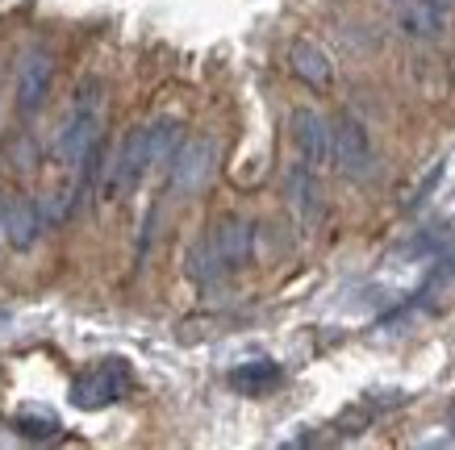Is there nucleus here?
Listing matches in <instances>:
<instances>
[{
    "label": "nucleus",
    "instance_id": "f257e3e1",
    "mask_svg": "<svg viewBox=\"0 0 455 450\" xmlns=\"http://www.w3.org/2000/svg\"><path fill=\"white\" fill-rule=\"evenodd\" d=\"M100 122H105V96H100L97 75H88V80L80 83L76 100H71L68 122H63V130H59V138H55V150H51V154H55V163L80 167L84 154L97 146Z\"/></svg>",
    "mask_w": 455,
    "mask_h": 450
},
{
    "label": "nucleus",
    "instance_id": "1a4fd4ad",
    "mask_svg": "<svg viewBox=\"0 0 455 450\" xmlns=\"http://www.w3.org/2000/svg\"><path fill=\"white\" fill-rule=\"evenodd\" d=\"M46 205L42 201H13L9 213H4V238L17 246V250H29V246L42 238L46 230Z\"/></svg>",
    "mask_w": 455,
    "mask_h": 450
},
{
    "label": "nucleus",
    "instance_id": "a211bd4d",
    "mask_svg": "<svg viewBox=\"0 0 455 450\" xmlns=\"http://www.w3.org/2000/svg\"><path fill=\"white\" fill-rule=\"evenodd\" d=\"M4 321H9V313H4V309H0V326H4Z\"/></svg>",
    "mask_w": 455,
    "mask_h": 450
},
{
    "label": "nucleus",
    "instance_id": "4468645a",
    "mask_svg": "<svg viewBox=\"0 0 455 450\" xmlns=\"http://www.w3.org/2000/svg\"><path fill=\"white\" fill-rule=\"evenodd\" d=\"M276 383H280V367L272 363V359L238 363V367L230 371V388H238L243 396H263V392H272Z\"/></svg>",
    "mask_w": 455,
    "mask_h": 450
},
{
    "label": "nucleus",
    "instance_id": "423d86ee",
    "mask_svg": "<svg viewBox=\"0 0 455 450\" xmlns=\"http://www.w3.org/2000/svg\"><path fill=\"white\" fill-rule=\"evenodd\" d=\"M213 163H218V142L213 138L184 142L180 154L172 159V192L176 196H196L213 179Z\"/></svg>",
    "mask_w": 455,
    "mask_h": 450
},
{
    "label": "nucleus",
    "instance_id": "2eb2a0df",
    "mask_svg": "<svg viewBox=\"0 0 455 450\" xmlns=\"http://www.w3.org/2000/svg\"><path fill=\"white\" fill-rule=\"evenodd\" d=\"M13 430L21 438H29V442H51V438H59L63 422H59V413H51L46 405H26V409L13 417Z\"/></svg>",
    "mask_w": 455,
    "mask_h": 450
},
{
    "label": "nucleus",
    "instance_id": "dca6fc26",
    "mask_svg": "<svg viewBox=\"0 0 455 450\" xmlns=\"http://www.w3.org/2000/svg\"><path fill=\"white\" fill-rule=\"evenodd\" d=\"M151 130V163L155 167H172V159L180 154V122L176 117H159L155 125H147Z\"/></svg>",
    "mask_w": 455,
    "mask_h": 450
},
{
    "label": "nucleus",
    "instance_id": "0eeeda50",
    "mask_svg": "<svg viewBox=\"0 0 455 450\" xmlns=\"http://www.w3.org/2000/svg\"><path fill=\"white\" fill-rule=\"evenodd\" d=\"M289 130H292V142H297V154H301L309 167L334 163V134H331V122H326V117H322L317 109H292Z\"/></svg>",
    "mask_w": 455,
    "mask_h": 450
},
{
    "label": "nucleus",
    "instance_id": "f03ea898",
    "mask_svg": "<svg viewBox=\"0 0 455 450\" xmlns=\"http://www.w3.org/2000/svg\"><path fill=\"white\" fill-rule=\"evenodd\" d=\"M151 130L147 125H134L130 134L122 138V146L113 154L109 171H105V184H100V196L105 201H122L125 192H134L151 171Z\"/></svg>",
    "mask_w": 455,
    "mask_h": 450
},
{
    "label": "nucleus",
    "instance_id": "9d476101",
    "mask_svg": "<svg viewBox=\"0 0 455 450\" xmlns=\"http://www.w3.org/2000/svg\"><path fill=\"white\" fill-rule=\"evenodd\" d=\"M289 63H292V71H297V80H305L309 88H317V92H322V88H331L334 63H331V55H326L314 38H297V42H292Z\"/></svg>",
    "mask_w": 455,
    "mask_h": 450
},
{
    "label": "nucleus",
    "instance_id": "ddd939ff",
    "mask_svg": "<svg viewBox=\"0 0 455 450\" xmlns=\"http://www.w3.org/2000/svg\"><path fill=\"white\" fill-rule=\"evenodd\" d=\"M226 272H230V267H226V259H221V250L213 238H196V242L188 246V275H193L201 288H213Z\"/></svg>",
    "mask_w": 455,
    "mask_h": 450
},
{
    "label": "nucleus",
    "instance_id": "20e7f679",
    "mask_svg": "<svg viewBox=\"0 0 455 450\" xmlns=\"http://www.w3.org/2000/svg\"><path fill=\"white\" fill-rule=\"evenodd\" d=\"M130 388H134L130 367H125L122 359H105V363H97V367H88L76 375L71 400H76L80 409H105V405H117Z\"/></svg>",
    "mask_w": 455,
    "mask_h": 450
},
{
    "label": "nucleus",
    "instance_id": "39448f33",
    "mask_svg": "<svg viewBox=\"0 0 455 450\" xmlns=\"http://www.w3.org/2000/svg\"><path fill=\"white\" fill-rule=\"evenodd\" d=\"M51 80H55V55L46 46H29L17 63V109H21V117H34L46 105Z\"/></svg>",
    "mask_w": 455,
    "mask_h": 450
},
{
    "label": "nucleus",
    "instance_id": "f8f14e48",
    "mask_svg": "<svg viewBox=\"0 0 455 450\" xmlns=\"http://www.w3.org/2000/svg\"><path fill=\"white\" fill-rule=\"evenodd\" d=\"M213 242H218L226 267H247L251 250H255V230H251V221H243V217H226L218 230H213Z\"/></svg>",
    "mask_w": 455,
    "mask_h": 450
},
{
    "label": "nucleus",
    "instance_id": "f3484780",
    "mask_svg": "<svg viewBox=\"0 0 455 450\" xmlns=\"http://www.w3.org/2000/svg\"><path fill=\"white\" fill-rule=\"evenodd\" d=\"M4 213H9V205H4V196H0V230H4Z\"/></svg>",
    "mask_w": 455,
    "mask_h": 450
},
{
    "label": "nucleus",
    "instance_id": "7ed1b4c3",
    "mask_svg": "<svg viewBox=\"0 0 455 450\" xmlns=\"http://www.w3.org/2000/svg\"><path fill=\"white\" fill-rule=\"evenodd\" d=\"M331 134H334V167H339L347 179H355V184L372 179L376 150H372V138H368L363 122L351 117V113H339L331 122Z\"/></svg>",
    "mask_w": 455,
    "mask_h": 450
},
{
    "label": "nucleus",
    "instance_id": "6e6552de",
    "mask_svg": "<svg viewBox=\"0 0 455 450\" xmlns=\"http://www.w3.org/2000/svg\"><path fill=\"white\" fill-rule=\"evenodd\" d=\"M447 13H451V4H443V0H405L401 13H397V26H401L405 38L430 42V38H439L443 34Z\"/></svg>",
    "mask_w": 455,
    "mask_h": 450
},
{
    "label": "nucleus",
    "instance_id": "9b49d317",
    "mask_svg": "<svg viewBox=\"0 0 455 450\" xmlns=\"http://www.w3.org/2000/svg\"><path fill=\"white\" fill-rule=\"evenodd\" d=\"M289 201L297 209L301 225H317V217H322V188H317V167H309L305 159L289 171Z\"/></svg>",
    "mask_w": 455,
    "mask_h": 450
},
{
    "label": "nucleus",
    "instance_id": "6ab92c4d",
    "mask_svg": "<svg viewBox=\"0 0 455 450\" xmlns=\"http://www.w3.org/2000/svg\"><path fill=\"white\" fill-rule=\"evenodd\" d=\"M451 272H455V263H451Z\"/></svg>",
    "mask_w": 455,
    "mask_h": 450
}]
</instances>
